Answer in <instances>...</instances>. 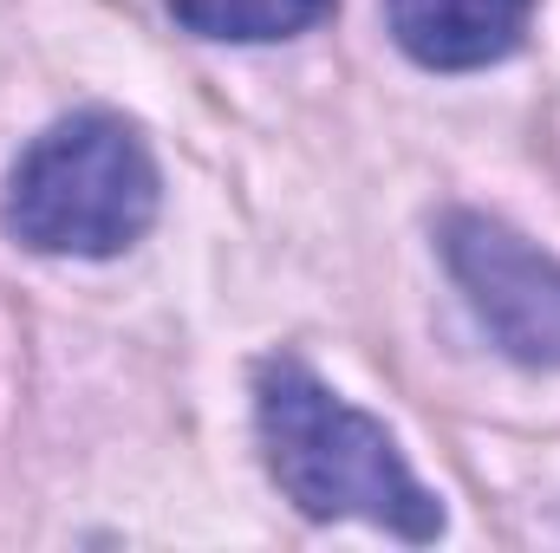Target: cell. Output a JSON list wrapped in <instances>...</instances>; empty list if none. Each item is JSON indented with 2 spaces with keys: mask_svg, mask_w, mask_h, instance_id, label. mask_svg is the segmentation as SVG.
I'll return each instance as SVG.
<instances>
[{
  "mask_svg": "<svg viewBox=\"0 0 560 553\" xmlns=\"http://www.w3.org/2000/svg\"><path fill=\"white\" fill-rule=\"evenodd\" d=\"M443 261L489 326V339L535 372H560V261L541 255L528 235H515L495 215H450L443 222Z\"/></svg>",
  "mask_w": 560,
  "mask_h": 553,
  "instance_id": "3957f363",
  "label": "cell"
},
{
  "mask_svg": "<svg viewBox=\"0 0 560 553\" xmlns=\"http://www.w3.org/2000/svg\"><path fill=\"white\" fill-rule=\"evenodd\" d=\"M255 423L268 469L287 502L313 521H372L405 541L443 534V502L411 475L392 430L359 404H346L332 385H319L306 365L275 358L255 378Z\"/></svg>",
  "mask_w": 560,
  "mask_h": 553,
  "instance_id": "6da1fadb",
  "label": "cell"
},
{
  "mask_svg": "<svg viewBox=\"0 0 560 553\" xmlns=\"http://www.w3.org/2000/svg\"><path fill=\"white\" fill-rule=\"evenodd\" d=\"M156 202L163 183L150 143L112 111L59 118L26 143V156L7 176V228L33 255H72V261L125 255L156 222Z\"/></svg>",
  "mask_w": 560,
  "mask_h": 553,
  "instance_id": "7a4b0ae2",
  "label": "cell"
},
{
  "mask_svg": "<svg viewBox=\"0 0 560 553\" xmlns=\"http://www.w3.org/2000/svg\"><path fill=\"white\" fill-rule=\"evenodd\" d=\"M176 26L215 46H275V39H300L313 33L332 0H170Z\"/></svg>",
  "mask_w": 560,
  "mask_h": 553,
  "instance_id": "5b68a950",
  "label": "cell"
},
{
  "mask_svg": "<svg viewBox=\"0 0 560 553\" xmlns=\"http://www.w3.org/2000/svg\"><path fill=\"white\" fill-rule=\"evenodd\" d=\"M385 20L430 72H482L528 39L535 0H385Z\"/></svg>",
  "mask_w": 560,
  "mask_h": 553,
  "instance_id": "277c9868",
  "label": "cell"
}]
</instances>
